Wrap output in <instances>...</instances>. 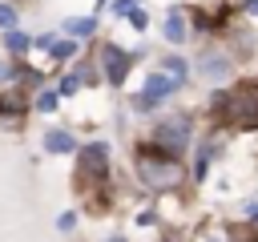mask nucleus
I'll return each instance as SVG.
<instances>
[{
    "label": "nucleus",
    "mask_w": 258,
    "mask_h": 242,
    "mask_svg": "<svg viewBox=\"0 0 258 242\" xmlns=\"http://www.w3.org/2000/svg\"><path fill=\"white\" fill-rule=\"evenodd\" d=\"M64 32H73V36H93V32H97V20L73 16V20H64Z\"/></svg>",
    "instance_id": "obj_8"
},
{
    "label": "nucleus",
    "mask_w": 258,
    "mask_h": 242,
    "mask_svg": "<svg viewBox=\"0 0 258 242\" xmlns=\"http://www.w3.org/2000/svg\"><path fill=\"white\" fill-rule=\"evenodd\" d=\"M0 77H4V69H0Z\"/></svg>",
    "instance_id": "obj_20"
},
{
    "label": "nucleus",
    "mask_w": 258,
    "mask_h": 242,
    "mask_svg": "<svg viewBox=\"0 0 258 242\" xmlns=\"http://www.w3.org/2000/svg\"><path fill=\"white\" fill-rule=\"evenodd\" d=\"M137 173H141V182L145 186H153V190H173L177 182H181V165L177 161H157V157H141L137 161Z\"/></svg>",
    "instance_id": "obj_2"
},
{
    "label": "nucleus",
    "mask_w": 258,
    "mask_h": 242,
    "mask_svg": "<svg viewBox=\"0 0 258 242\" xmlns=\"http://www.w3.org/2000/svg\"><path fill=\"white\" fill-rule=\"evenodd\" d=\"M165 36H169V40H185V20H181L177 12L165 20Z\"/></svg>",
    "instance_id": "obj_10"
},
{
    "label": "nucleus",
    "mask_w": 258,
    "mask_h": 242,
    "mask_svg": "<svg viewBox=\"0 0 258 242\" xmlns=\"http://www.w3.org/2000/svg\"><path fill=\"white\" fill-rule=\"evenodd\" d=\"M101 60H105V77H109L113 85H121L125 73H129V56H125L117 44H105V48H101Z\"/></svg>",
    "instance_id": "obj_5"
},
{
    "label": "nucleus",
    "mask_w": 258,
    "mask_h": 242,
    "mask_svg": "<svg viewBox=\"0 0 258 242\" xmlns=\"http://www.w3.org/2000/svg\"><path fill=\"white\" fill-rule=\"evenodd\" d=\"M12 20H16V12L12 8H0V28H12Z\"/></svg>",
    "instance_id": "obj_16"
},
{
    "label": "nucleus",
    "mask_w": 258,
    "mask_h": 242,
    "mask_svg": "<svg viewBox=\"0 0 258 242\" xmlns=\"http://www.w3.org/2000/svg\"><path fill=\"white\" fill-rule=\"evenodd\" d=\"M4 44H8V48H12V52H24V48H28V44H32V40H28V36H24V32H8V36H4Z\"/></svg>",
    "instance_id": "obj_12"
},
{
    "label": "nucleus",
    "mask_w": 258,
    "mask_h": 242,
    "mask_svg": "<svg viewBox=\"0 0 258 242\" xmlns=\"http://www.w3.org/2000/svg\"><path fill=\"white\" fill-rule=\"evenodd\" d=\"M73 222H77L73 214H60V218H56V226H60V230H73Z\"/></svg>",
    "instance_id": "obj_18"
},
{
    "label": "nucleus",
    "mask_w": 258,
    "mask_h": 242,
    "mask_svg": "<svg viewBox=\"0 0 258 242\" xmlns=\"http://www.w3.org/2000/svg\"><path fill=\"white\" fill-rule=\"evenodd\" d=\"M161 69H165L173 81H181V77H185V60H181V56H165V60H161Z\"/></svg>",
    "instance_id": "obj_11"
},
{
    "label": "nucleus",
    "mask_w": 258,
    "mask_h": 242,
    "mask_svg": "<svg viewBox=\"0 0 258 242\" xmlns=\"http://www.w3.org/2000/svg\"><path fill=\"white\" fill-rule=\"evenodd\" d=\"M173 89H177V81H173V77H165V73H153V77H149V85H145V93L137 97V109H153V105H157L161 97H169Z\"/></svg>",
    "instance_id": "obj_4"
},
{
    "label": "nucleus",
    "mask_w": 258,
    "mask_h": 242,
    "mask_svg": "<svg viewBox=\"0 0 258 242\" xmlns=\"http://www.w3.org/2000/svg\"><path fill=\"white\" fill-rule=\"evenodd\" d=\"M246 8H250V12H258V0H250V4H246Z\"/></svg>",
    "instance_id": "obj_19"
},
{
    "label": "nucleus",
    "mask_w": 258,
    "mask_h": 242,
    "mask_svg": "<svg viewBox=\"0 0 258 242\" xmlns=\"http://www.w3.org/2000/svg\"><path fill=\"white\" fill-rule=\"evenodd\" d=\"M133 8H137V0H117V4H113V12H117V16H129Z\"/></svg>",
    "instance_id": "obj_15"
},
{
    "label": "nucleus",
    "mask_w": 258,
    "mask_h": 242,
    "mask_svg": "<svg viewBox=\"0 0 258 242\" xmlns=\"http://www.w3.org/2000/svg\"><path fill=\"white\" fill-rule=\"evenodd\" d=\"M36 109L52 113V109H56V93H40V97H36Z\"/></svg>",
    "instance_id": "obj_14"
},
{
    "label": "nucleus",
    "mask_w": 258,
    "mask_h": 242,
    "mask_svg": "<svg viewBox=\"0 0 258 242\" xmlns=\"http://www.w3.org/2000/svg\"><path fill=\"white\" fill-rule=\"evenodd\" d=\"M48 48H52V56H73V52H77V44H73V40H52Z\"/></svg>",
    "instance_id": "obj_13"
},
{
    "label": "nucleus",
    "mask_w": 258,
    "mask_h": 242,
    "mask_svg": "<svg viewBox=\"0 0 258 242\" xmlns=\"http://www.w3.org/2000/svg\"><path fill=\"white\" fill-rule=\"evenodd\" d=\"M105 157H109V149H105V145H85V149H81L85 173H89V177H105Z\"/></svg>",
    "instance_id": "obj_6"
},
{
    "label": "nucleus",
    "mask_w": 258,
    "mask_h": 242,
    "mask_svg": "<svg viewBox=\"0 0 258 242\" xmlns=\"http://www.w3.org/2000/svg\"><path fill=\"white\" fill-rule=\"evenodd\" d=\"M129 20H133L137 28H145V12H141V8H133V12H129Z\"/></svg>",
    "instance_id": "obj_17"
},
{
    "label": "nucleus",
    "mask_w": 258,
    "mask_h": 242,
    "mask_svg": "<svg viewBox=\"0 0 258 242\" xmlns=\"http://www.w3.org/2000/svg\"><path fill=\"white\" fill-rule=\"evenodd\" d=\"M44 149H48V153H69V149H77V141H73L64 129H52V133L44 137Z\"/></svg>",
    "instance_id": "obj_7"
},
{
    "label": "nucleus",
    "mask_w": 258,
    "mask_h": 242,
    "mask_svg": "<svg viewBox=\"0 0 258 242\" xmlns=\"http://www.w3.org/2000/svg\"><path fill=\"white\" fill-rule=\"evenodd\" d=\"M226 121L238 125V129H258V85H238L226 101Z\"/></svg>",
    "instance_id": "obj_1"
},
{
    "label": "nucleus",
    "mask_w": 258,
    "mask_h": 242,
    "mask_svg": "<svg viewBox=\"0 0 258 242\" xmlns=\"http://www.w3.org/2000/svg\"><path fill=\"white\" fill-rule=\"evenodd\" d=\"M153 141H157V149H165V153H181V149H185V141H189V121H185V117L161 121V125H157V133H153Z\"/></svg>",
    "instance_id": "obj_3"
},
{
    "label": "nucleus",
    "mask_w": 258,
    "mask_h": 242,
    "mask_svg": "<svg viewBox=\"0 0 258 242\" xmlns=\"http://www.w3.org/2000/svg\"><path fill=\"white\" fill-rule=\"evenodd\" d=\"M202 69H206V77H210V81H222V77H226V60H222V56H206V60H202Z\"/></svg>",
    "instance_id": "obj_9"
}]
</instances>
